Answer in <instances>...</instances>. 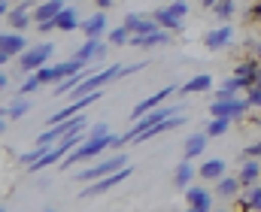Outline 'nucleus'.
Segmentation results:
<instances>
[{"label":"nucleus","instance_id":"obj_1","mask_svg":"<svg viewBox=\"0 0 261 212\" xmlns=\"http://www.w3.org/2000/svg\"><path fill=\"white\" fill-rule=\"evenodd\" d=\"M55 55V43H40V46H31L18 55V70L21 73H37L49 58Z\"/></svg>","mask_w":261,"mask_h":212},{"label":"nucleus","instance_id":"obj_2","mask_svg":"<svg viewBox=\"0 0 261 212\" xmlns=\"http://www.w3.org/2000/svg\"><path fill=\"white\" fill-rule=\"evenodd\" d=\"M170 115H176V106H167V103H161L158 109H152V112H146V115H140L137 122H134V128H130L128 134H125V142H134L143 131H149V128H155V125H161L164 118H170Z\"/></svg>","mask_w":261,"mask_h":212},{"label":"nucleus","instance_id":"obj_3","mask_svg":"<svg viewBox=\"0 0 261 212\" xmlns=\"http://www.w3.org/2000/svg\"><path fill=\"white\" fill-rule=\"evenodd\" d=\"M125 164H128V155H113V158H103V161H97L94 167L82 170V173H79V182H94V179H103V176H110V173L122 170Z\"/></svg>","mask_w":261,"mask_h":212},{"label":"nucleus","instance_id":"obj_4","mask_svg":"<svg viewBox=\"0 0 261 212\" xmlns=\"http://www.w3.org/2000/svg\"><path fill=\"white\" fill-rule=\"evenodd\" d=\"M130 173H134V167H122V170H116V173H110V176H103V179H94V182H88V188H85V191H79V197H94V194H103V191L116 188L119 182H125Z\"/></svg>","mask_w":261,"mask_h":212},{"label":"nucleus","instance_id":"obj_5","mask_svg":"<svg viewBox=\"0 0 261 212\" xmlns=\"http://www.w3.org/2000/svg\"><path fill=\"white\" fill-rule=\"evenodd\" d=\"M79 128H88V122H85L82 115H79V118H67V122H61V125H52L49 131H43L37 142H43V145H49V148H52V142H55V140H64V137H70V134H73V131H79Z\"/></svg>","mask_w":261,"mask_h":212},{"label":"nucleus","instance_id":"obj_6","mask_svg":"<svg viewBox=\"0 0 261 212\" xmlns=\"http://www.w3.org/2000/svg\"><path fill=\"white\" fill-rule=\"evenodd\" d=\"M24 49H28V43H24V37H21L18 31H9V34H3V40H0V64L6 67V61L18 58Z\"/></svg>","mask_w":261,"mask_h":212},{"label":"nucleus","instance_id":"obj_7","mask_svg":"<svg viewBox=\"0 0 261 212\" xmlns=\"http://www.w3.org/2000/svg\"><path fill=\"white\" fill-rule=\"evenodd\" d=\"M246 109H252V106L246 103V97H225V100H216V103L210 106L213 115H225V118H240Z\"/></svg>","mask_w":261,"mask_h":212},{"label":"nucleus","instance_id":"obj_8","mask_svg":"<svg viewBox=\"0 0 261 212\" xmlns=\"http://www.w3.org/2000/svg\"><path fill=\"white\" fill-rule=\"evenodd\" d=\"M73 58L82 61V64H88V61H103V58H107V43H103L100 37H88V40L76 49Z\"/></svg>","mask_w":261,"mask_h":212},{"label":"nucleus","instance_id":"obj_9","mask_svg":"<svg viewBox=\"0 0 261 212\" xmlns=\"http://www.w3.org/2000/svg\"><path fill=\"white\" fill-rule=\"evenodd\" d=\"M170 34L173 31H152V34H130V40H128V46L130 49H152V46H167L170 43Z\"/></svg>","mask_w":261,"mask_h":212},{"label":"nucleus","instance_id":"obj_10","mask_svg":"<svg viewBox=\"0 0 261 212\" xmlns=\"http://www.w3.org/2000/svg\"><path fill=\"white\" fill-rule=\"evenodd\" d=\"M170 94H179V91H176L173 85H167V88H161L158 94H152V97H146V100H140V103L134 106V112H130V118L137 122L140 115H146V112H152V109H158L161 103H167V97H170Z\"/></svg>","mask_w":261,"mask_h":212},{"label":"nucleus","instance_id":"obj_11","mask_svg":"<svg viewBox=\"0 0 261 212\" xmlns=\"http://www.w3.org/2000/svg\"><path fill=\"white\" fill-rule=\"evenodd\" d=\"M152 15H155V21H158L161 27H167V31H173V34L182 31V15H179L173 6H161V9H155Z\"/></svg>","mask_w":261,"mask_h":212},{"label":"nucleus","instance_id":"obj_12","mask_svg":"<svg viewBox=\"0 0 261 212\" xmlns=\"http://www.w3.org/2000/svg\"><path fill=\"white\" fill-rule=\"evenodd\" d=\"M240 188H243V182H240V176H222V179H216V194L228 203V200H234L237 194H240Z\"/></svg>","mask_w":261,"mask_h":212},{"label":"nucleus","instance_id":"obj_13","mask_svg":"<svg viewBox=\"0 0 261 212\" xmlns=\"http://www.w3.org/2000/svg\"><path fill=\"white\" fill-rule=\"evenodd\" d=\"M231 37H234V31H231L228 24H222V27H216V31H210V34H206L203 46H206L210 52H219V49H225V46L231 43Z\"/></svg>","mask_w":261,"mask_h":212},{"label":"nucleus","instance_id":"obj_14","mask_svg":"<svg viewBox=\"0 0 261 212\" xmlns=\"http://www.w3.org/2000/svg\"><path fill=\"white\" fill-rule=\"evenodd\" d=\"M79 31L85 34V40H88V37H103V34H107V9H100V12H94L88 21H82Z\"/></svg>","mask_w":261,"mask_h":212},{"label":"nucleus","instance_id":"obj_15","mask_svg":"<svg viewBox=\"0 0 261 212\" xmlns=\"http://www.w3.org/2000/svg\"><path fill=\"white\" fill-rule=\"evenodd\" d=\"M258 73H261V67H258V61H255V58H249V61H240V64L234 67V76H240V79L246 82V88L258 85Z\"/></svg>","mask_w":261,"mask_h":212},{"label":"nucleus","instance_id":"obj_16","mask_svg":"<svg viewBox=\"0 0 261 212\" xmlns=\"http://www.w3.org/2000/svg\"><path fill=\"white\" fill-rule=\"evenodd\" d=\"M240 182L249 188V185H255L261 179V164H258V158H243V167H240Z\"/></svg>","mask_w":261,"mask_h":212},{"label":"nucleus","instance_id":"obj_17","mask_svg":"<svg viewBox=\"0 0 261 212\" xmlns=\"http://www.w3.org/2000/svg\"><path fill=\"white\" fill-rule=\"evenodd\" d=\"M186 200H189V206L197 209V212H203V209L213 206V194L203 191V188H186Z\"/></svg>","mask_w":261,"mask_h":212},{"label":"nucleus","instance_id":"obj_18","mask_svg":"<svg viewBox=\"0 0 261 212\" xmlns=\"http://www.w3.org/2000/svg\"><path fill=\"white\" fill-rule=\"evenodd\" d=\"M55 24H58V31H64V34H70V31H79V27H82V21L76 18V9H73V6H64V9L55 15Z\"/></svg>","mask_w":261,"mask_h":212},{"label":"nucleus","instance_id":"obj_19","mask_svg":"<svg viewBox=\"0 0 261 212\" xmlns=\"http://www.w3.org/2000/svg\"><path fill=\"white\" fill-rule=\"evenodd\" d=\"M28 112H31V100H28L24 94H18V97L3 109V118H6V122H15V118H21V115H28Z\"/></svg>","mask_w":261,"mask_h":212},{"label":"nucleus","instance_id":"obj_20","mask_svg":"<svg viewBox=\"0 0 261 212\" xmlns=\"http://www.w3.org/2000/svg\"><path fill=\"white\" fill-rule=\"evenodd\" d=\"M197 167L192 164V158H186L179 167H176V173H173V182H176V188H189L192 185V179H195Z\"/></svg>","mask_w":261,"mask_h":212},{"label":"nucleus","instance_id":"obj_21","mask_svg":"<svg viewBox=\"0 0 261 212\" xmlns=\"http://www.w3.org/2000/svg\"><path fill=\"white\" fill-rule=\"evenodd\" d=\"M206 140H210V134H206V131L192 134V137L186 140V148H182V152H186V158H192V161L200 158V155H203V148H206Z\"/></svg>","mask_w":261,"mask_h":212},{"label":"nucleus","instance_id":"obj_22","mask_svg":"<svg viewBox=\"0 0 261 212\" xmlns=\"http://www.w3.org/2000/svg\"><path fill=\"white\" fill-rule=\"evenodd\" d=\"M197 173H200V179H222L225 176V161L222 158H210V161H203L197 167Z\"/></svg>","mask_w":261,"mask_h":212},{"label":"nucleus","instance_id":"obj_23","mask_svg":"<svg viewBox=\"0 0 261 212\" xmlns=\"http://www.w3.org/2000/svg\"><path fill=\"white\" fill-rule=\"evenodd\" d=\"M64 9V0H46L34 9V21H46V18H55L58 12Z\"/></svg>","mask_w":261,"mask_h":212},{"label":"nucleus","instance_id":"obj_24","mask_svg":"<svg viewBox=\"0 0 261 212\" xmlns=\"http://www.w3.org/2000/svg\"><path fill=\"white\" fill-rule=\"evenodd\" d=\"M210 85H213V79L206 76V73H200V76H192L182 88H179V94H197V91H210Z\"/></svg>","mask_w":261,"mask_h":212},{"label":"nucleus","instance_id":"obj_25","mask_svg":"<svg viewBox=\"0 0 261 212\" xmlns=\"http://www.w3.org/2000/svg\"><path fill=\"white\" fill-rule=\"evenodd\" d=\"M85 76H88V73H85V67H82L79 73H73V76H67L64 82H58L52 94H55V97H64V94H70V91H73V88H76V85H79V82H82Z\"/></svg>","mask_w":261,"mask_h":212},{"label":"nucleus","instance_id":"obj_26","mask_svg":"<svg viewBox=\"0 0 261 212\" xmlns=\"http://www.w3.org/2000/svg\"><path fill=\"white\" fill-rule=\"evenodd\" d=\"M6 18H9L12 31H18V34H21V31H28V24H31V15H28V9H24V6H15Z\"/></svg>","mask_w":261,"mask_h":212},{"label":"nucleus","instance_id":"obj_27","mask_svg":"<svg viewBox=\"0 0 261 212\" xmlns=\"http://www.w3.org/2000/svg\"><path fill=\"white\" fill-rule=\"evenodd\" d=\"M231 122H234V118H225V115H213V122H206V125H203V131H206L210 137H222V134H228Z\"/></svg>","mask_w":261,"mask_h":212},{"label":"nucleus","instance_id":"obj_28","mask_svg":"<svg viewBox=\"0 0 261 212\" xmlns=\"http://www.w3.org/2000/svg\"><path fill=\"white\" fill-rule=\"evenodd\" d=\"M240 206L243 209H261V185H249V194L246 197H240Z\"/></svg>","mask_w":261,"mask_h":212},{"label":"nucleus","instance_id":"obj_29","mask_svg":"<svg viewBox=\"0 0 261 212\" xmlns=\"http://www.w3.org/2000/svg\"><path fill=\"white\" fill-rule=\"evenodd\" d=\"M43 88V79L34 73V76H28L24 82H21V88H18V94H34V91H40Z\"/></svg>","mask_w":261,"mask_h":212},{"label":"nucleus","instance_id":"obj_30","mask_svg":"<svg viewBox=\"0 0 261 212\" xmlns=\"http://www.w3.org/2000/svg\"><path fill=\"white\" fill-rule=\"evenodd\" d=\"M213 12H216L222 21H228V18L234 15V0H219V3L213 6Z\"/></svg>","mask_w":261,"mask_h":212},{"label":"nucleus","instance_id":"obj_31","mask_svg":"<svg viewBox=\"0 0 261 212\" xmlns=\"http://www.w3.org/2000/svg\"><path fill=\"white\" fill-rule=\"evenodd\" d=\"M128 40H130V31L125 27V24L116 27V31H110V43H113V46H125Z\"/></svg>","mask_w":261,"mask_h":212},{"label":"nucleus","instance_id":"obj_32","mask_svg":"<svg viewBox=\"0 0 261 212\" xmlns=\"http://www.w3.org/2000/svg\"><path fill=\"white\" fill-rule=\"evenodd\" d=\"M246 103H249V106H255V109H261V85L246 88Z\"/></svg>","mask_w":261,"mask_h":212},{"label":"nucleus","instance_id":"obj_33","mask_svg":"<svg viewBox=\"0 0 261 212\" xmlns=\"http://www.w3.org/2000/svg\"><path fill=\"white\" fill-rule=\"evenodd\" d=\"M85 134H88V137H107V134H110V125H107V122H97V125H91Z\"/></svg>","mask_w":261,"mask_h":212},{"label":"nucleus","instance_id":"obj_34","mask_svg":"<svg viewBox=\"0 0 261 212\" xmlns=\"http://www.w3.org/2000/svg\"><path fill=\"white\" fill-rule=\"evenodd\" d=\"M243 158H261V140L252 142V145H246L243 148Z\"/></svg>","mask_w":261,"mask_h":212},{"label":"nucleus","instance_id":"obj_35","mask_svg":"<svg viewBox=\"0 0 261 212\" xmlns=\"http://www.w3.org/2000/svg\"><path fill=\"white\" fill-rule=\"evenodd\" d=\"M249 18H252V21H258V24H261V3H258V6H252V9H249Z\"/></svg>","mask_w":261,"mask_h":212},{"label":"nucleus","instance_id":"obj_36","mask_svg":"<svg viewBox=\"0 0 261 212\" xmlns=\"http://www.w3.org/2000/svg\"><path fill=\"white\" fill-rule=\"evenodd\" d=\"M12 12V6H9V0H0V15H9Z\"/></svg>","mask_w":261,"mask_h":212},{"label":"nucleus","instance_id":"obj_37","mask_svg":"<svg viewBox=\"0 0 261 212\" xmlns=\"http://www.w3.org/2000/svg\"><path fill=\"white\" fill-rule=\"evenodd\" d=\"M94 3H97V9H110V6H113L116 0H94Z\"/></svg>","mask_w":261,"mask_h":212},{"label":"nucleus","instance_id":"obj_38","mask_svg":"<svg viewBox=\"0 0 261 212\" xmlns=\"http://www.w3.org/2000/svg\"><path fill=\"white\" fill-rule=\"evenodd\" d=\"M249 52H252V58H261V43H252V49H249Z\"/></svg>","mask_w":261,"mask_h":212},{"label":"nucleus","instance_id":"obj_39","mask_svg":"<svg viewBox=\"0 0 261 212\" xmlns=\"http://www.w3.org/2000/svg\"><path fill=\"white\" fill-rule=\"evenodd\" d=\"M216 3H219V0H200V6H203V9H213Z\"/></svg>","mask_w":261,"mask_h":212},{"label":"nucleus","instance_id":"obj_40","mask_svg":"<svg viewBox=\"0 0 261 212\" xmlns=\"http://www.w3.org/2000/svg\"><path fill=\"white\" fill-rule=\"evenodd\" d=\"M255 125H261V118H255Z\"/></svg>","mask_w":261,"mask_h":212},{"label":"nucleus","instance_id":"obj_41","mask_svg":"<svg viewBox=\"0 0 261 212\" xmlns=\"http://www.w3.org/2000/svg\"><path fill=\"white\" fill-rule=\"evenodd\" d=\"M258 85H261V73H258Z\"/></svg>","mask_w":261,"mask_h":212}]
</instances>
